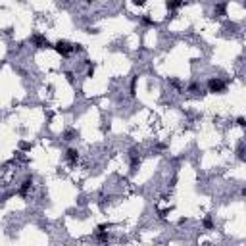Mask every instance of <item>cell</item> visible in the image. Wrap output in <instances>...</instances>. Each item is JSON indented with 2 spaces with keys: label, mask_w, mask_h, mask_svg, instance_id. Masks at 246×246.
<instances>
[{
  "label": "cell",
  "mask_w": 246,
  "mask_h": 246,
  "mask_svg": "<svg viewBox=\"0 0 246 246\" xmlns=\"http://www.w3.org/2000/svg\"><path fill=\"white\" fill-rule=\"evenodd\" d=\"M58 52H62V54H67V52H69V48H67V42H58Z\"/></svg>",
  "instance_id": "obj_1"
},
{
  "label": "cell",
  "mask_w": 246,
  "mask_h": 246,
  "mask_svg": "<svg viewBox=\"0 0 246 246\" xmlns=\"http://www.w3.org/2000/svg\"><path fill=\"white\" fill-rule=\"evenodd\" d=\"M210 87H212V90H221V88H223V83H221V81H212V83H210Z\"/></svg>",
  "instance_id": "obj_2"
}]
</instances>
